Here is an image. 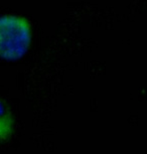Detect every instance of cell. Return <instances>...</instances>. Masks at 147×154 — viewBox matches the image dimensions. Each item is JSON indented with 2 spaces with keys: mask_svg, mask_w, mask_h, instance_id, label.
I'll use <instances>...</instances> for the list:
<instances>
[{
  "mask_svg": "<svg viewBox=\"0 0 147 154\" xmlns=\"http://www.w3.org/2000/svg\"><path fill=\"white\" fill-rule=\"evenodd\" d=\"M31 42V26L23 16L5 14L0 17V57L6 60L20 59Z\"/></svg>",
  "mask_w": 147,
  "mask_h": 154,
  "instance_id": "obj_1",
  "label": "cell"
},
{
  "mask_svg": "<svg viewBox=\"0 0 147 154\" xmlns=\"http://www.w3.org/2000/svg\"><path fill=\"white\" fill-rule=\"evenodd\" d=\"M14 129V119L10 110L2 101H0V143L12 135Z\"/></svg>",
  "mask_w": 147,
  "mask_h": 154,
  "instance_id": "obj_2",
  "label": "cell"
}]
</instances>
